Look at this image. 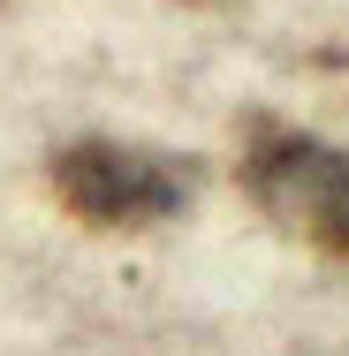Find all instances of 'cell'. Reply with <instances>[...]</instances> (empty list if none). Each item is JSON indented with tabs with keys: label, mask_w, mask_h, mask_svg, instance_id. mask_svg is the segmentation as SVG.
<instances>
[{
	"label": "cell",
	"mask_w": 349,
	"mask_h": 356,
	"mask_svg": "<svg viewBox=\"0 0 349 356\" xmlns=\"http://www.w3.org/2000/svg\"><path fill=\"white\" fill-rule=\"evenodd\" d=\"M243 190L281 235L349 266V152L311 129L251 122L243 137Z\"/></svg>",
	"instance_id": "obj_1"
},
{
	"label": "cell",
	"mask_w": 349,
	"mask_h": 356,
	"mask_svg": "<svg viewBox=\"0 0 349 356\" xmlns=\"http://www.w3.org/2000/svg\"><path fill=\"white\" fill-rule=\"evenodd\" d=\"M54 197L84 227H160L198 197V167L122 137H76L54 152Z\"/></svg>",
	"instance_id": "obj_2"
}]
</instances>
